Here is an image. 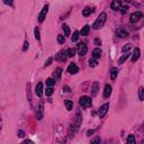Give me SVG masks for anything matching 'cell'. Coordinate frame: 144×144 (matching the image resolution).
<instances>
[{"label":"cell","mask_w":144,"mask_h":144,"mask_svg":"<svg viewBox=\"0 0 144 144\" xmlns=\"http://www.w3.org/2000/svg\"><path fill=\"white\" fill-rule=\"evenodd\" d=\"M93 44H95L96 46H100V45H101V41H100L99 38H95V41H93Z\"/></svg>","instance_id":"d6a6232c"},{"label":"cell","mask_w":144,"mask_h":144,"mask_svg":"<svg viewBox=\"0 0 144 144\" xmlns=\"http://www.w3.org/2000/svg\"><path fill=\"white\" fill-rule=\"evenodd\" d=\"M53 92H54V89L52 88V87H49V88L45 89V95L49 96V97H50V96L53 95Z\"/></svg>","instance_id":"cb8c5ba5"},{"label":"cell","mask_w":144,"mask_h":144,"mask_svg":"<svg viewBox=\"0 0 144 144\" xmlns=\"http://www.w3.org/2000/svg\"><path fill=\"white\" fill-rule=\"evenodd\" d=\"M142 12L141 11H135L133 12L132 15H131V17H129V22L132 23V24H134V23H137L140 19L142 18Z\"/></svg>","instance_id":"3957f363"},{"label":"cell","mask_w":144,"mask_h":144,"mask_svg":"<svg viewBox=\"0 0 144 144\" xmlns=\"http://www.w3.org/2000/svg\"><path fill=\"white\" fill-rule=\"evenodd\" d=\"M68 72L70 74H76V73H78V72H79V68L74 63H71L70 65L68 66Z\"/></svg>","instance_id":"9c48e42d"},{"label":"cell","mask_w":144,"mask_h":144,"mask_svg":"<svg viewBox=\"0 0 144 144\" xmlns=\"http://www.w3.org/2000/svg\"><path fill=\"white\" fill-rule=\"evenodd\" d=\"M43 113H44V108H43V103H41L38 105V107L36 108V112H35L37 119H42L43 118Z\"/></svg>","instance_id":"52a82bcc"},{"label":"cell","mask_w":144,"mask_h":144,"mask_svg":"<svg viewBox=\"0 0 144 144\" xmlns=\"http://www.w3.org/2000/svg\"><path fill=\"white\" fill-rule=\"evenodd\" d=\"M77 49H78V53L80 56H83L87 54V51H88V49H87V45L85 44V43H79L78 46H77Z\"/></svg>","instance_id":"277c9868"},{"label":"cell","mask_w":144,"mask_h":144,"mask_svg":"<svg viewBox=\"0 0 144 144\" xmlns=\"http://www.w3.org/2000/svg\"><path fill=\"white\" fill-rule=\"evenodd\" d=\"M127 10H128V6H124V7L122 8V14H125Z\"/></svg>","instance_id":"74e56055"},{"label":"cell","mask_w":144,"mask_h":144,"mask_svg":"<svg viewBox=\"0 0 144 144\" xmlns=\"http://www.w3.org/2000/svg\"><path fill=\"white\" fill-rule=\"evenodd\" d=\"M98 142H100V139H99V137H96L95 140H92V142H91V143H98Z\"/></svg>","instance_id":"60d3db41"},{"label":"cell","mask_w":144,"mask_h":144,"mask_svg":"<svg viewBox=\"0 0 144 144\" xmlns=\"http://www.w3.org/2000/svg\"><path fill=\"white\" fill-rule=\"evenodd\" d=\"M108 108H109V104H104V105L99 108V110H98V116H99L100 118H103L106 115V113L108 112Z\"/></svg>","instance_id":"5b68a950"},{"label":"cell","mask_w":144,"mask_h":144,"mask_svg":"<svg viewBox=\"0 0 144 144\" xmlns=\"http://www.w3.org/2000/svg\"><path fill=\"white\" fill-rule=\"evenodd\" d=\"M66 54H68V58H73L76 55V50L74 49H69L66 51Z\"/></svg>","instance_id":"7402d4cb"},{"label":"cell","mask_w":144,"mask_h":144,"mask_svg":"<svg viewBox=\"0 0 144 144\" xmlns=\"http://www.w3.org/2000/svg\"><path fill=\"white\" fill-rule=\"evenodd\" d=\"M139 58H140V49H139V47H136V49L134 50V52H133L132 62H136L137 60H139Z\"/></svg>","instance_id":"4fadbf2b"},{"label":"cell","mask_w":144,"mask_h":144,"mask_svg":"<svg viewBox=\"0 0 144 144\" xmlns=\"http://www.w3.org/2000/svg\"><path fill=\"white\" fill-rule=\"evenodd\" d=\"M28 47H29V44H28V42H25V43H24V46H23V51L26 52L27 50H28Z\"/></svg>","instance_id":"836d02e7"},{"label":"cell","mask_w":144,"mask_h":144,"mask_svg":"<svg viewBox=\"0 0 144 144\" xmlns=\"http://www.w3.org/2000/svg\"><path fill=\"white\" fill-rule=\"evenodd\" d=\"M117 73H118L117 68H112L110 69V79H112V80H115L116 77H117Z\"/></svg>","instance_id":"2e32d148"},{"label":"cell","mask_w":144,"mask_h":144,"mask_svg":"<svg viewBox=\"0 0 144 144\" xmlns=\"http://www.w3.org/2000/svg\"><path fill=\"white\" fill-rule=\"evenodd\" d=\"M58 42H59L60 44H63L64 42H65V37H64L63 35H59V36H58Z\"/></svg>","instance_id":"f546056e"},{"label":"cell","mask_w":144,"mask_h":144,"mask_svg":"<svg viewBox=\"0 0 144 144\" xmlns=\"http://www.w3.org/2000/svg\"><path fill=\"white\" fill-rule=\"evenodd\" d=\"M140 98H141L142 100H144V88H142L141 90H140Z\"/></svg>","instance_id":"e575fe53"},{"label":"cell","mask_w":144,"mask_h":144,"mask_svg":"<svg viewBox=\"0 0 144 144\" xmlns=\"http://www.w3.org/2000/svg\"><path fill=\"white\" fill-rule=\"evenodd\" d=\"M116 34H117V36H119L120 38H125V37H128L129 33L126 30V28H124V27H119V28L116 30Z\"/></svg>","instance_id":"8992f818"},{"label":"cell","mask_w":144,"mask_h":144,"mask_svg":"<svg viewBox=\"0 0 144 144\" xmlns=\"http://www.w3.org/2000/svg\"><path fill=\"white\" fill-rule=\"evenodd\" d=\"M129 49H131V44H126V45H125V46L122 49V52H123V53H127V52L129 51Z\"/></svg>","instance_id":"4dcf8cb0"},{"label":"cell","mask_w":144,"mask_h":144,"mask_svg":"<svg viewBox=\"0 0 144 144\" xmlns=\"http://www.w3.org/2000/svg\"><path fill=\"white\" fill-rule=\"evenodd\" d=\"M64 104H65V107H66V109L70 112V110H72V108H73V103L71 101V100H65L64 101Z\"/></svg>","instance_id":"d6986e66"},{"label":"cell","mask_w":144,"mask_h":144,"mask_svg":"<svg viewBox=\"0 0 144 144\" xmlns=\"http://www.w3.org/2000/svg\"><path fill=\"white\" fill-rule=\"evenodd\" d=\"M112 93V86L110 85H106L105 86V90H104V97L105 98H108Z\"/></svg>","instance_id":"7c38bea8"},{"label":"cell","mask_w":144,"mask_h":144,"mask_svg":"<svg viewBox=\"0 0 144 144\" xmlns=\"http://www.w3.org/2000/svg\"><path fill=\"white\" fill-rule=\"evenodd\" d=\"M35 92L38 97H42L43 96V83L42 82H38L36 86V89H35Z\"/></svg>","instance_id":"8fae6325"},{"label":"cell","mask_w":144,"mask_h":144,"mask_svg":"<svg viewBox=\"0 0 144 144\" xmlns=\"http://www.w3.org/2000/svg\"><path fill=\"white\" fill-rule=\"evenodd\" d=\"M100 56H101V50H100L99 47H97V49H95L93 52H92V58L98 59V58H100Z\"/></svg>","instance_id":"ac0fdd59"},{"label":"cell","mask_w":144,"mask_h":144,"mask_svg":"<svg viewBox=\"0 0 144 144\" xmlns=\"http://www.w3.org/2000/svg\"><path fill=\"white\" fill-rule=\"evenodd\" d=\"M64 91H65V92H69V91H70V88H69L68 86H64Z\"/></svg>","instance_id":"b9f144b4"},{"label":"cell","mask_w":144,"mask_h":144,"mask_svg":"<svg viewBox=\"0 0 144 144\" xmlns=\"http://www.w3.org/2000/svg\"><path fill=\"white\" fill-rule=\"evenodd\" d=\"M45 16H46V14L42 11L41 14L38 15V22L39 23H43V22H44V20H45Z\"/></svg>","instance_id":"484cf974"},{"label":"cell","mask_w":144,"mask_h":144,"mask_svg":"<svg viewBox=\"0 0 144 144\" xmlns=\"http://www.w3.org/2000/svg\"><path fill=\"white\" fill-rule=\"evenodd\" d=\"M3 2L8 6H11L12 5V0H3Z\"/></svg>","instance_id":"8d00e7d4"},{"label":"cell","mask_w":144,"mask_h":144,"mask_svg":"<svg viewBox=\"0 0 144 144\" xmlns=\"http://www.w3.org/2000/svg\"><path fill=\"white\" fill-rule=\"evenodd\" d=\"M79 35H80V33L78 32V30H76V32L73 33V35H72V37H71V39H72V42H77L79 38Z\"/></svg>","instance_id":"d4e9b609"},{"label":"cell","mask_w":144,"mask_h":144,"mask_svg":"<svg viewBox=\"0 0 144 144\" xmlns=\"http://www.w3.org/2000/svg\"><path fill=\"white\" fill-rule=\"evenodd\" d=\"M79 105L83 108H88L92 105V100H91V98L88 97V96H82V97L79 99Z\"/></svg>","instance_id":"7a4b0ae2"},{"label":"cell","mask_w":144,"mask_h":144,"mask_svg":"<svg viewBox=\"0 0 144 144\" xmlns=\"http://www.w3.org/2000/svg\"><path fill=\"white\" fill-rule=\"evenodd\" d=\"M122 7V0H113L110 3V8L113 10H118Z\"/></svg>","instance_id":"ba28073f"},{"label":"cell","mask_w":144,"mask_h":144,"mask_svg":"<svg viewBox=\"0 0 144 144\" xmlns=\"http://www.w3.org/2000/svg\"><path fill=\"white\" fill-rule=\"evenodd\" d=\"M106 19H107V14H106V12H101L99 15V17L96 19V22L93 23L92 27L95 29H100V28L104 26V24L106 23Z\"/></svg>","instance_id":"6da1fadb"},{"label":"cell","mask_w":144,"mask_h":144,"mask_svg":"<svg viewBox=\"0 0 144 144\" xmlns=\"http://www.w3.org/2000/svg\"><path fill=\"white\" fill-rule=\"evenodd\" d=\"M127 143H128V144H134L135 143V137L133 136V135H129V136L127 137Z\"/></svg>","instance_id":"83f0119b"},{"label":"cell","mask_w":144,"mask_h":144,"mask_svg":"<svg viewBox=\"0 0 144 144\" xmlns=\"http://www.w3.org/2000/svg\"><path fill=\"white\" fill-rule=\"evenodd\" d=\"M93 12V9L92 8H90V7H86L85 9L82 10V15L85 16V17H88V16H90L91 14Z\"/></svg>","instance_id":"5bb4252c"},{"label":"cell","mask_w":144,"mask_h":144,"mask_svg":"<svg viewBox=\"0 0 144 144\" xmlns=\"http://www.w3.org/2000/svg\"><path fill=\"white\" fill-rule=\"evenodd\" d=\"M45 82H46V85L49 86V87H52V86L55 85V79H53V78H49L46 81H45Z\"/></svg>","instance_id":"603a6c76"},{"label":"cell","mask_w":144,"mask_h":144,"mask_svg":"<svg viewBox=\"0 0 144 144\" xmlns=\"http://www.w3.org/2000/svg\"><path fill=\"white\" fill-rule=\"evenodd\" d=\"M66 58H68V54H66V52L63 51V50L60 51L59 54H56V60H58V61H65Z\"/></svg>","instance_id":"30bf717a"},{"label":"cell","mask_w":144,"mask_h":144,"mask_svg":"<svg viewBox=\"0 0 144 144\" xmlns=\"http://www.w3.org/2000/svg\"><path fill=\"white\" fill-rule=\"evenodd\" d=\"M98 90H99V83L97 81H95L92 85V91H91V95L92 96H96L98 93Z\"/></svg>","instance_id":"9a60e30c"},{"label":"cell","mask_w":144,"mask_h":144,"mask_svg":"<svg viewBox=\"0 0 144 144\" xmlns=\"http://www.w3.org/2000/svg\"><path fill=\"white\" fill-rule=\"evenodd\" d=\"M24 135H25L24 131H18V136L19 137H24Z\"/></svg>","instance_id":"f35d334b"},{"label":"cell","mask_w":144,"mask_h":144,"mask_svg":"<svg viewBox=\"0 0 144 144\" xmlns=\"http://www.w3.org/2000/svg\"><path fill=\"white\" fill-rule=\"evenodd\" d=\"M89 65H90V68H95V66H97V65H98L97 60H96L95 58L90 59V60H89Z\"/></svg>","instance_id":"44dd1931"},{"label":"cell","mask_w":144,"mask_h":144,"mask_svg":"<svg viewBox=\"0 0 144 144\" xmlns=\"http://www.w3.org/2000/svg\"><path fill=\"white\" fill-rule=\"evenodd\" d=\"M34 35H35V38H36V39H39V38H41V36H39V29H38V27H35V29H34Z\"/></svg>","instance_id":"f1b7e54d"},{"label":"cell","mask_w":144,"mask_h":144,"mask_svg":"<svg viewBox=\"0 0 144 144\" xmlns=\"http://www.w3.org/2000/svg\"><path fill=\"white\" fill-rule=\"evenodd\" d=\"M62 27H63V29H64V35H65V36H69V35H70V28H69V26L64 24Z\"/></svg>","instance_id":"4316f807"},{"label":"cell","mask_w":144,"mask_h":144,"mask_svg":"<svg viewBox=\"0 0 144 144\" xmlns=\"http://www.w3.org/2000/svg\"><path fill=\"white\" fill-rule=\"evenodd\" d=\"M61 73H62V69L61 68H58L55 70V74H56V77H58V79L61 78Z\"/></svg>","instance_id":"1f68e13d"},{"label":"cell","mask_w":144,"mask_h":144,"mask_svg":"<svg viewBox=\"0 0 144 144\" xmlns=\"http://www.w3.org/2000/svg\"><path fill=\"white\" fill-rule=\"evenodd\" d=\"M89 32H90V26L89 25H85V27L81 29V35L82 36H87L89 34Z\"/></svg>","instance_id":"e0dca14e"},{"label":"cell","mask_w":144,"mask_h":144,"mask_svg":"<svg viewBox=\"0 0 144 144\" xmlns=\"http://www.w3.org/2000/svg\"><path fill=\"white\" fill-rule=\"evenodd\" d=\"M128 56H129V54H128V53H126V54H124L123 56H120L119 59H118V63H119V64H123L125 61H126L127 59H128Z\"/></svg>","instance_id":"ffe728a7"},{"label":"cell","mask_w":144,"mask_h":144,"mask_svg":"<svg viewBox=\"0 0 144 144\" xmlns=\"http://www.w3.org/2000/svg\"><path fill=\"white\" fill-rule=\"evenodd\" d=\"M93 133H95V131H93V129H91V131H88V132H87V135H88V136H91Z\"/></svg>","instance_id":"ab89813d"},{"label":"cell","mask_w":144,"mask_h":144,"mask_svg":"<svg viewBox=\"0 0 144 144\" xmlns=\"http://www.w3.org/2000/svg\"><path fill=\"white\" fill-rule=\"evenodd\" d=\"M52 61H53V58H49V59H47V61H46V63H45V66H49V65H51Z\"/></svg>","instance_id":"d590c367"}]
</instances>
